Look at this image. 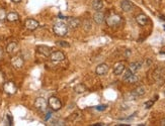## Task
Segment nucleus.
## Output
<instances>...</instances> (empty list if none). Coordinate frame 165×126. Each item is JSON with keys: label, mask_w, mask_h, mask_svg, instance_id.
<instances>
[{"label": "nucleus", "mask_w": 165, "mask_h": 126, "mask_svg": "<svg viewBox=\"0 0 165 126\" xmlns=\"http://www.w3.org/2000/svg\"><path fill=\"white\" fill-rule=\"evenodd\" d=\"M51 61L54 63H59V62H63L65 60V55L60 50H56V52H52L50 56Z\"/></svg>", "instance_id": "obj_7"}, {"label": "nucleus", "mask_w": 165, "mask_h": 126, "mask_svg": "<svg viewBox=\"0 0 165 126\" xmlns=\"http://www.w3.org/2000/svg\"><path fill=\"white\" fill-rule=\"evenodd\" d=\"M153 104H154V101L153 100H149L144 103V107L146 108V109H149V108H151L153 106Z\"/></svg>", "instance_id": "obj_27"}, {"label": "nucleus", "mask_w": 165, "mask_h": 126, "mask_svg": "<svg viewBox=\"0 0 165 126\" xmlns=\"http://www.w3.org/2000/svg\"><path fill=\"white\" fill-rule=\"evenodd\" d=\"M146 93V88L144 86H139L137 87L136 89H134L133 91L131 92V95L133 96L135 98H139V97H142V96L145 95Z\"/></svg>", "instance_id": "obj_8"}, {"label": "nucleus", "mask_w": 165, "mask_h": 126, "mask_svg": "<svg viewBox=\"0 0 165 126\" xmlns=\"http://www.w3.org/2000/svg\"><path fill=\"white\" fill-rule=\"evenodd\" d=\"M121 7L125 12H130L134 9V4L130 0H123L121 2Z\"/></svg>", "instance_id": "obj_11"}, {"label": "nucleus", "mask_w": 165, "mask_h": 126, "mask_svg": "<svg viewBox=\"0 0 165 126\" xmlns=\"http://www.w3.org/2000/svg\"><path fill=\"white\" fill-rule=\"evenodd\" d=\"M142 68V63L141 62H134L131 63L130 66H129V70H130L132 73H136Z\"/></svg>", "instance_id": "obj_19"}, {"label": "nucleus", "mask_w": 165, "mask_h": 126, "mask_svg": "<svg viewBox=\"0 0 165 126\" xmlns=\"http://www.w3.org/2000/svg\"><path fill=\"white\" fill-rule=\"evenodd\" d=\"M93 20L97 23V24H101V23H103L104 20H106V18H104V14L103 12H100L99 10L96 11L93 15Z\"/></svg>", "instance_id": "obj_17"}, {"label": "nucleus", "mask_w": 165, "mask_h": 126, "mask_svg": "<svg viewBox=\"0 0 165 126\" xmlns=\"http://www.w3.org/2000/svg\"><path fill=\"white\" fill-rule=\"evenodd\" d=\"M122 21V18L119 14H110V15L106 18L107 25L110 27H115V26L119 25Z\"/></svg>", "instance_id": "obj_5"}, {"label": "nucleus", "mask_w": 165, "mask_h": 126, "mask_svg": "<svg viewBox=\"0 0 165 126\" xmlns=\"http://www.w3.org/2000/svg\"><path fill=\"white\" fill-rule=\"evenodd\" d=\"M48 105H49L50 108L53 111H58L62 108V103H61V101H60V99L55 97V96H52V97L49 98V100H48Z\"/></svg>", "instance_id": "obj_3"}, {"label": "nucleus", "mask_w": 165, "mask_h": 126, "mask_svg": "<svg viewBox=\"0 0 165 126\" xmlns=\"http://www.w3.org/2000/svg\"><path fill=\"white\" fill-rule=\"evenodd\" d=\"M12 1H13V2H16V3H17V2H19V1H22V0H12Z\"/></svg>", "instance_id": "obj_37"}, {"label": "nucleus", "mask_w": 165, "mask_h": 126, "mask_svg": "<svg viewBox=\"0 0 165 126\" xmlns=\"http://www.w3.org/2000/svg\"><path fill=\"white\" fill-rule=\"evenodd\" d=\"M57 44H58V46L63 47H70V44H69L67 41H64V40H59V41H57Z\"/></svg>", "instance_id": "obj_26"}, {"label": "nucleus", "mask_w": 165, "mask_h": 126, "mask_svg": "<svg viewBox=\"0 0 165 126\" xmlns=\"http://www.w3.org/2000/svg\"><path fill=\"white\" fill-rule=\"evenodd\" d=\"M80 25H81V21H80V19H78V18H74V17H72V18H68V20H67L68 28L76 29V28L79 27Z\"/></svg>", "instance_id": "obj_10"}, {"label": "nucleus", "mask_w": 165, "mask_h": 126, "mask_svg": "<svg viewBox=\"0 0 165 126\" xmlns=\"http://www.w3.org/2000/svg\"><path fill=\"white\" fill-rule=\"evenodd\" d=\"M74 90L78 94H82V93H84L86 91V87L83 85V84H78L77 86H75Z\"/></svg>", "instance_id": "obj_22"}, {"label": "nucleus", "mask_w": 165, "mask_h": 126, "mask_svg": "<svg viewBox=\"0 0 165 126\" xmlns=\"http://www.w3.org/2000/svg\"><path fill=\"white\" fill-rule=\"evenodd\" d=\"M164 27H165V25H164Z\"/></svg>", "instance_id": "obj_38"}, {"label": "nucleus", "mask_w": 165, "mask_h": 126, "mask_svg": "<svg viewBox=\"0 0 165 126\" xmlns=\"http://www.w3.org/2000/svg\"><path fill=\"white\" fill-rule=\"evenodd\" d=\"M103 7V0H93L92 1V8H93L94 10H101Z\"/></svg>", "instance_id": "obj_20"}, {"label": "nucleus", "mask_w": 165, "mask_h": 126, "mask_svg": "<svg viewBox=\"0 0 165 126\" xmlns=\"http://www.w3.org/2000/svg\"><path fill=\"white\" fill-rule=\"evenodd\" d=\"M23 64H25V60L22 56H14L11 59V65L15 69H22L23 67Z\"/></svg>", "instance_id": "obj_6"}, {"label": "nucleus", "mask_w": 165, "mask_h": 126, "mask_svg": "<svg viewBox=\"0 0 165 126\" xmlns=\"http://www.w3.org/2000/svg\"><path fill=\"white\" fill-rule=\"evenodd\" d=\"M4 18H5V11H4V9H1V8H0V20L4 19Z\"/></svg>", "instance_id": "obj_29"}, {"label": "nucleus", "mask_w": 165, "mask_h": 126, "mask_svg": "<svg viewBox=\"0 0 165 126\" xmlns=\"http://www.w3.org/2000/svg\"><path fill=\"white\" fill-rule=\"evenodd\" d=\"M25 25L29 31H35V29L40 26V24H39V22L37 21V20L32 19V18H29V19L26 20Z\"/></svg>", "instance_id": "obj_12"}, {"label": "nucleus", "mask_w": 165, "mask_h": 126, "mask_svg": "<svg viewBox=\"0 0 165 126\" xmlns=\"http://www.w3.org/2000/svg\"><path fill=\"white\" fill-rule=\"evenodd\" d=\"M35 107L38 111L45 113L48 109V101L43 97H38L35 101Z\"/></svg>", "instance_id": "obj_2"}, {"label": "nucleus", "mask_w": 165, "mask_h": 126, "mask_svg": "<svg viewBox=\"0 0 165 126\" xmlns=\"http://www.w3.org/2000/svg\"><path fill=\"white\" fill-rule=\"evenodd\" d=\"M125 70H126L125 64L122 62H119V63H116L115 65V67H113V74L116 75V76H120V75H122L124 73Z\"/></svg>", "instance_id": "obj_14"}, {"label": "nucleus", "mask_w": 165, "mask_h": 126, "mask_svg": "<svg viewBox=\"0 0 165 126\" xmlns=\"http://www.w3.org/2000/svg\"><path fill=\"white\" fill-rule=\"evenodd\" d=\"M95 109L98 110V111H104L106 109V105H99V106H96Z\"/></svg>", "instance_id": "obj_28"}, {"label": "nucleus", "mask_w": 165, "mask_h": 126, "mask_svg": "<svg viewBox=\"0 0 165 126\" xmlns=\"http://www.w3.org/2000/svg\"><path fill=\"white\" fill-rule=\"evenodd\" d=\"M6 19L9 22H15L19 19V16L16 12H9L6 15Z\"/></svg>", "instance_id": "obj_21"}, {"label": "nucleus", "mask_w": 165, "mask_h": 126, "mask_svg": "<svg viewBox=\"0 0 165 126\" xmlns=\"http://www.w3.org/2000/svg\"><path fill=\"white\" fill-rule=\"evenodd\" d=\"M83 27H84L85 31H90L91 29V23L89 22V20H84V22H83Z\"/></svg>", "instance_id": "obj_24"}, {"label": "nucleus", "mask_w": 165, "mask_h": 126, "mask_svg": "<svg viewBox=\"0 0 165 126\" xmlns=\"http://www.w3.org/2000/svg\"><path fill=\"white\" fill-rule=\"evenodd\" d=\"M53 31L58 37H64L68 32V26L64 22H56L53 26Z\"/></svg>", "instance_id": "obj_1"}, {"label": "nucleus", "mask_w": 165, "mask_h": 126, "mask_svg": "<svg viewBox=\"0 0 165 126\" xmlns=\"http://www.w3.org/2000/svg\"><path fill=\"white\" fill-rule=\"evenodd\" d=\"M161 125H162V126H165V119H163V120L161 121Z\"/></svg>", "instance_id": "obj_35"}, {"label": "nucleus", "mask_w": 165, "mask_h": 126, "mask_svg": "<svg viewBox=\"0 0 165 126\" xmlns=\"http://www.w3.org/2000/svg\"><path fill=\"white\" fill-rule=\"evenodd\" d=\"M136 21L138 22V24H140L141 26H145L148 23V17L145 14L141 13L139 15H137L136 17Z\"/></svg>", "instance_id": "obj_18"}, {"label": "nucleus", "mask_w": 165, "mask_h": 126, "mask_svg": "<svg viewBox=\"0 0 165 126\" xmlns=\"http://www.w3.org/2000/svg\"><path fill=\"white\" fill-rule=\"evenodd\" d=\"M107 72H109V66L106 64H100L98 65L96 69H95V73L98 76H103V75H106Z\"/></svg>", "instance_id": "obj_16"}, {"label": "nucleus", "mask_w": 165, "mask_h": 126, "mask_svg": "<svg viewBox=\"0 0 165 126\" xmlns=\"http://www.w3.org/2000/svg\"><path fill=\"white\" fill-rule=\"evenodd\" d=\"M17 50H19V44L15 41H11L7 44L6 47V52L7 53H9V55H14V53H17Z\"/></svg>", "instance_id": "obj_15"}, {"label": "nucleus", "mask_w": 165, "mask_h": 126, "mask_svg": "<svg viewBox=\"0 0 165 126\" xmlns=\"http://www.w3.org/2000/svg\"><path fill=\"white\" fill-rule=\"evenodd\" d=\"M153 78H154V80L159 84V85H163L164 79H163V74H162L161 69H156L154 71V73H153Z\"/></svg>", "instance_id": "obj_9"}, {"label": "nucleus", "mask_w": 165, "mask_h": 126, "mask_svg": "<svg viewBox=\"0 0 165 126\" xmlns=\"http://www.w3.org/2000/svg\"><path fill=\"white\" fill-rule=\"evenodd\" d=\"M3 90L7 95H14L17 91V87L14 82H12V81H8V82H4Z\"/></svg>", "instance_id": "obj_4"}, {"label": "nucleus", "mask_w": 165, "mask_h": 126, "mask_svg": "<svg viewBox=\"0 0 165 126\" xmlns=\"http://www.w3.org/2000/svg\"><path fill=\"white\" fill-rule=\"evenodd\" d=\"M138 81H139V77L134 73L130 78H128V79L126 80V82H128L129 84H135V83H137Z\"/></svg>", "instance_id": "obj_23"}, {"label": "nucleus", "mask_w": 165, "mask_h": 126, "mask_svg": "<svg viewBox=\"0 0 165 126\" xmlns=\"http://www.w3.org/2000/svg\"><path fill=\"white\" fill-rule=\"evenodd\" d=\"M94 126H103L104 124H103V123H95V124H93Z\"/></svg>", "instance_id": "obj_34"}, {"label": "nucleus", "mask_w": 165, "mask_h": 126, "mask_svg": "<svg viewBox=\"0 0 165 126\" xmlns=\"http://www.w3.org/2000/svg\"><path fill=\"white\" fill-rule=\"evenodd\" d=\"M7 118H8V121H9V123H8V125H12V118H11L10 115H7Z\"/></svg>", "instance_id": "obj_32"}, {"label": "nucleus", "mask_w": 165, "mask_h": 126, "mask_svg": "<svg viewBox=\"0 0 165 126\" xmlns=\"http://www.w3.org/2000/svg\"><path fill=\"white\" fill-rule=\"evenodd\" d=\"M51 117H52V113H51V112H48V113H47L46 118H45V119H46V121H48V120H49V119L51 118Z\"/></svg>", "instance_id": "obj_31"}, {"label": "nucleus", "mask_w": 165, "mask_h": 126, "mask_svg": "<svg viewBox=\"0 0 165 126\" xmlns=\"http://www.w3.org/2000/svg\"><path fill=\"white\" fill-rule=\"evenodd\" d=\"M133 74H134V73H132V72L128 69V70H126V71H125V74H124V77H123V79H124V81H126V80L128 79V78H130Z\"/></svg>", "instance_id": "obj_25"}, {"label": "nucleus", "mask_w": 165, "mask_h": 126, "mask_svg": "<svg viewBox=\"0 0 165 126\" xmlns=\"http://www.w3.org/2000/svg\"><path fill=\"white\" fill-rule=\"evenodd\" d=\"M2 58H3V50L0 49V60H1Z\"/></svg>", "instance_id": "obj_33"}, {"label": "nucleus", "mask_w": 165, "mask_h": 126, "mask_svg": "<svg viewBox=\"0 0 165 126\" xmlns=\"http://www.w3.org/2000/svg\"><path fill=\"white\" fill-rule=\"evenodd\" d=\"M119 126H128L129 124H118Z\"/></svg>", "instance_id": "obj_36"}, {"label": "nucleus", "mask_w": 165, "mask_h": 126, "mask_svg": "<svg viewBox=\"0 0 165 126\" xmlns=\"http://www.w3.org/2000/svg\"><path fill=\"white\" fill-rule=\"evenodd\" d=\"M1 84H4V75L0 72V85Z\"/></svg>", "instance_id": "obj_30"}, {"label": "nucleus", "mask_w": 165, "mask_h": 126, "mask_svg": "<svg viewBox=\"0 0 165 126\" xmlns=\"http://www.w3.org/2000/svg\"><path fill=\"white\" fill-rule=\"evenodd\" d=\"M37 52L41 53V55H43L44 57H50L51 53H52V50H51V47L47 46H39L37 47Z\"/></svg>", "instance_id": "obj_13"}]
</instances>
